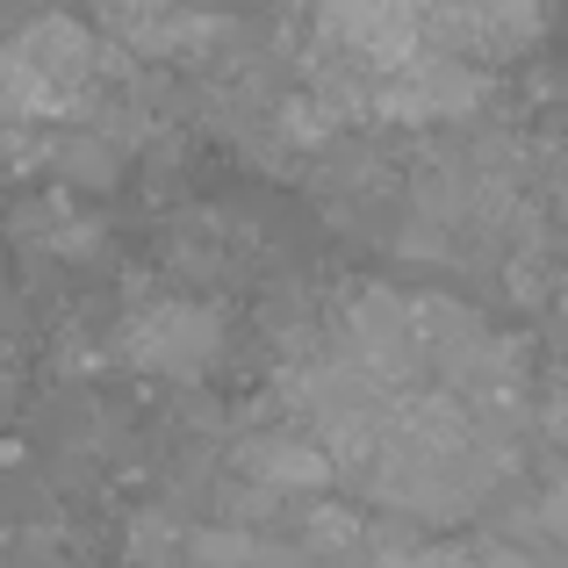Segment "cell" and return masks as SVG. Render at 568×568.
Wrapping results in <instances>:
<instances>
[{
    "mask_svg": "<svg viewBox=\"0 0 568 568\" xmlns=\"http://www.w3.org/2000/svg\"><path fill=\"white\" fill-rule=\"evenodd\" d=\"M223 353V310L202 295H144L115 324V361L159 382H202Z\"/></svg>",
    "mask_w": 568,
    "mask_h": 568,
    "instance_id": "1",
    "label": "cell"
},
{
    "mask_svg": "<svg viewBox=\"0 0 568 568\" xmlns=\"http://www.w3.org/2000/svg\"><path fill=\"white\" fill-rule=\"evenodd\" d=\"M483 109H489V72L439 51L403 58L396 72H375V87H367V115H388V123H468Z\"/></svg>",
    "mask_w": 568,
    "mask_h": 568,
    "instance_id": "2",
    "label": "cell"
},
{
    "mask_svg": "<svg viewBox=\"0 0 568 568\" xmlns=\"http://www.w3.org/2000/svg\"><path fill=\"white\" fill-rule=\"evenodd\" d=\"M417 29H425V51L460 58V65L489 72L497 58H518L540 43L547 8H417Z\"/></svg>",
    "mask_w": 568,
    "mask_h": 568,
    "instance_id": "3",
    "label": "cell"
},
{
    "mask_svg": "<svg viewBox=\"0 0 568 568\" xmlns=\"http://www.w3.org/2000/svg\"><path fill=\"white\" fill-rule=\"evenodd\" d=\"M231 468H237V483L260 489V497H317V489H332L324 454H317V446H310L295 425L245 432V439L231 446Z\"/></svg>",
    "mask_w": 568,
    "mask_h": 568,
    "instance_id": "4",
    "label": "cell"
},
{
    "mask_svg": "<svg viewBox=\"0 0 568 568\" xmlns=\"http://www.w3.org/2000/svg\"><path fill=\"white\" fill-rule=\"evenodd\" d=\"M94 37L123 58H194L209 43H231L237 29L216 14H181V8H109L94 22Z\"/></svg>",
    "mask_w": 568,
    "mask_h": 568,
    "instance_id": "5",
    "label": "cell"
},
{
    "mask_svg": "<svg viewBox=\"0 0 568 568\" xmlns=\"http://www.w3.org/2000/svg\"><path fill=\"white\" fill-rule=\"evenodd\" d=\"M14 231H22L29 245H43V252H65V260H87V252H101V223L87 216V209L72 202L65 187H51V194H37V202H22V209H14Z\"/></svg>",
    "mask_w": 568,
    "mask_h": 568,
    "instance_id": "6",
    "label": "cell"
},
{
    "mask_svg": "<svg viewBox=\"0 0 568 568\" xmlns=\"http://www.w3.org/2000/svg\"><path fill=\"white\" fill-rule=\"evenodd\" d=\"M245 568H317V561H310L295 540L281 547V540H266V532H252V547H245Z\"/></svg>",
    "mask_w": 568,
    "mask_h": 568,
    "instance_id": "7",
    "label": "cell"
}]
</instances>
